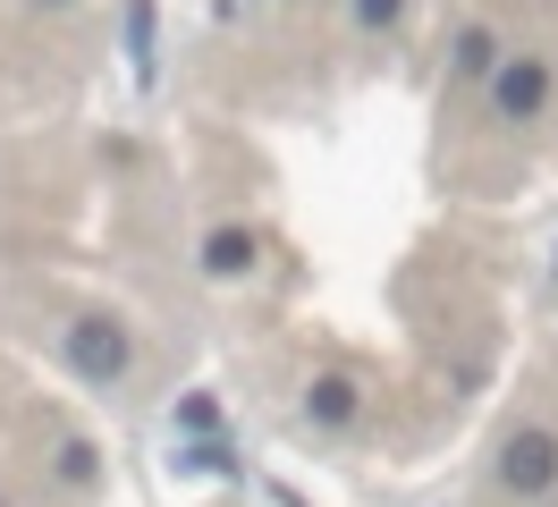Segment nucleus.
Here are the masks:
<instances>
[{
	"mask_svg": "<svg viewBox=\"0 0 558 507\" xmlns=\"http://www.w3.org/2000/svg\"><path fill=\"white\" fill-rule=\"evenodd\" d=\"M128 322H110V313H76L69 322V364L85 372V381H119L128 372Z\"/></svg>",
	"mask_w": 558,
	"mask_h": 507,
	"instance_id": "nucleus-1",
	"label": "nucleus"
},
{
	"mask_svg": "<svg viewBox=\"0 0 558 507\" xmlns=\"http://www.w3.org/2000/svg\"><path fill=\"white\" fill-rule=\"evenodd\" d=\"M499 482H508L517 499L550 491V482H558V439L550 432H508V448H499Z\"/></svg>",
	"mask_w": 558,
	"mask_h": 507,
	"instance_id": "nucleus-2",
	"label": "nucleus"
},
{
	"mask_svg": "<svg viewBox=\"0 0 558 507\" xmlns=\"http://www.w3.org/2000/svg\"><path fill=\"white\" fill-rule=\"evenodd\" d=\"M490 101H499V119H542L550 68H542V60H499V68H490Z\"/></svg>",
	"mask_w": 558,
	"mask_h": 507,
	"instance_id": "nucleus-3",
	"label": "nucleus"
},
{
	"mask_svg": "<svg viewBox=\"0 0 558 507\" xmlns=\"http://www.w3.org/2000/svg\"><path fill=\"white\" fill-rule=\"evenodd\" d=\"M355 406H364L355 372H314V381H305V414H314V423H330V432H339V423H355Z\"/></svg>",
	"mask_w": 558,
	"mask_h": 507,
	"instance_id": "nucleus-4",
	"label": "nucleus"
},
{
	"mask_svg": "<svg viewBox=\"0 0 558 507\" xmlns=\"http://www.w3.org/2000/svg\"><path fill=\"white\" fill-rule=\"evenodd\" d=\"M254 263H263V237L254 229H211L204 237V279H245Z\"/></svg>",
	"mask_w": 558,
	"mask_h": 507,
	"instance_id": "nucleus-5",
	"label": "nucleus"
},
{
	"mask_svg": "<svg viewBox=\"0 0 558 507\" xmlns=\"http://www.w3.org/2000/svg\"><path fill=\"white\" fill-rule=\"evenodd\" d=\"M457 68H465V76H490V68H499V34L465 26V34H457Z\"/></svg>",
	"mask_w": 558,
	"mask_h": 507,
	"instance_id": "nucleus-6",
	"label": "nucleus"
},
{
	"mask_svg": "<svg viewBox=\"0 0 558 507\" xmlns=\"http://www.w3.org/2000/svg\"><path fill=\"white\" fill-rule=\"evenodd\" d=\"M102 457H94V439H60V482H94Z\"/></svg>",
	"mask_w": 558,
	"mask_h": 507,
	"instance_id": "nucleus-7",
	"label": "nucleus"
},
{
	"mask_svg": "<svg viewBox=\"0 0 558 507\" xmlns=\"http://www.w3.org/2000/svg\"><path fill=\"white\" fill-rule=\"evenodd\" d=\"M128 43H136V76H153V0L128 9Z\"/></svg>",
	"mask_w": 558,
	"mask_h": 507,
	"instance_id": "nucleus-8",
	"label": "nucleus"
},
{
	"mask_svg": "<svg viewBox=\"0 0 558 507\" xmlns=\"http://www.w3.org/2000/svg\"><path fill=\"white\" fill-rule=\"evenodd\" d=\"M407 0H355V26H398Z\"/></svg>",
	"mask_w": 558,
	"mask_h": 507,
	"instance_id": "nucleus-9",
	"label": "nucleus"
},
{
	"mask_svg": "<svg viewBox=\"0 0 558 507\" xmlns=\"http://www.w3.org/2000/svg\"><path fill=\"white\" fill-rule=\"evenodd\" d=\"M186 466H195V473H229V448H220V439H204V448H186Z\"/></svg>",
	"mask_w": 558,
	"mask_h": 507,
	"instance_id": "nucleus-10",
	"label": "nucleus"
},
{
	"mask_svg": "<svg viewBox=\"0 0 558 507\" xmlns=\"http://www.w3.org/2000/svg\"><path fill=\"white\" fill-rule=\"evenodd\" d=\"M178 423H186V432H211V398H178Z\"/></svg>",
	"mask_w": 558,
	"mask_h": 507,
	"instance_id": "nucleus-11",
	"label": "nucleus"
},
{
	"mask_svg": "<svg viewBox=\"0 0 558 507\" xmlns=\"http://www.w3.org/2000/svg\"><path fill=\"white\" fill-rule=\"evenodd\" d=\"M51 9H60V0H51Z\"/></svg>",
	"mask_w": 558,
	"mask_h": 507,
	"instance_id": "nucleus-12",
	"label": "nucleus"
}]
</instances>
